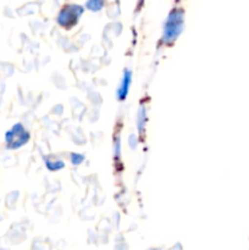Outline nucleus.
<instances>
[{"label": "nucleus", "instance_id": "2", "mask_svg": "<svg viewBox=\"0 0 249 250\" xmlns=\"http://www.w3.org/2000/svg\"><path fill=\"white\" fill-rule=\"evenodd\" d=\"M5 141H6L7 148L17 149L29 141V133L24 129L22 125L17 124L7 132Z\"/></svg>", "mask_w": 249, "mask_h": 250}, {"label": "nucleus", "instance_id": "3", "mask_svg": "<svg viewBox=\"0 0 249 250\" xmlns=\"http://www.w3.org/2000/svg\"><path fill=\"white\" fill-rule=\"evenodd\" d=\"M83 10L82 7L78 6V5L70 4L66 5L65 7H62V10L60 11L58 17V22L65 28H71L72 26H75L78 22V19L82 15Z\"/></svg>", "mask_w": 249, "mask_h": 250}, {"label": "nucleus", "instance_id": "5", "mask_svg": "<svg viewBox=\"0 0 249 250\" xmlns=\"http://www.w3.org/2000/svg\"><path fill=\"white\" fill-rule=\"evenodd\" d=\"M104 5L103 1H88L87 2V7L90 9L92 11H98V10L102 9V6Z\"/></svg>", "mask_w": 249, "mask_h": 250}, {"label": "nucleus", "instance_id": "4", "mask_svg": "<svg viewBox=\"0 0 249 250\" xmlns=\"http://www.w3.org/2000/svg\"><path fill=\"white\" fill-rule=\"evenodd\" d=\"M132 82V72L129 70L124 71V77H122L121 83H120V87L117 89V97L120 100H124L127 97L129 90V85Z\"/></svg>", "mask_w": 249, "mask_h": 250}, {"label": "nucleus", "instance_id": "1", "mask_svg": "<svg viewBox=\"0 0 249 250\" xmlns=\"http://www.w3.org/2000/svg\"><path fill=\"white\" fill-rule=\"evenodd\" d=\"M183 17H185V11L182 9H173L170 12L164 26L163 41L166 44H171L180 36L183 27Z\"/></svg>", "mask_w": 249, "mask_h": 250}]
</instances>
